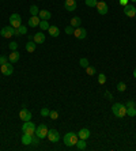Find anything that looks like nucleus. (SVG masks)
I'll return each mask as SVG.
<instances>
[{
    "instance_id": "2f4dec72",
    "label": "nucleus",
    "mask_w": 136,
    "mask_h": 151,
    "mask_svg": "<svg viewBox=\"0 0 136 151\" xmlns=\"http://www.w3.org/2000/svg\"><path fill=\"white\" fill-rule=\"evenodd\" d=\"M84 69H86V72H87V75H90V76H91V75H94V73H95V68H94V67H91V65H89V67H87V68H84Z\"/></svg>"
},
{
    "instance_id": "ddd939ff",
    "label": "nucleus",
    "mask_w": 136,
    "mask_h": 151,
    "mask_svg": "<svg viewBox=\"0 0 136 151\" xmlns=\"http://www.w3.org/2000/svg\"><path fill=\"white\" fill-rule=\"evenodd\" d=\"M19 119L23 121H29V120H32V113L29 112V110L23 106V109L19 112Z\"/></svg>"
},
{
    "instance_id": "a19ab883",
    "label": "nucleus",
    "mask_w": 136,
    "mask_h": 151,
    "mask_svg": "<svg viewBox=\"0 0 136 151\" xmlns=\"http://www.w3.org/2000/svg\"><path fill=\"white\" fill-rule=\"evenodd\" d=\"M133 76L136 78V68H135V71H133Z\"/></svg>"
},
{
    "instance_id": "9d476101",
    "label": "nucleus",
    "mask_w": 136,
    "mask_h": 151,
    "mask_svg": "<svg viewBox=\"0 0 136 151\" xmlns=\"http://www.w3.org/2000/svg\"><path fill=\"white\" fill-rule=\"evenodd\" d=\"M97 10L100 12V15H106L108 11H109V7H108V4L105 1H98L97 3Z\"/></svg>"
},
{
    "instance_id": "f03ea898",
    "label": "nucleus",
    "mask_w": 136,
    "mask_h": 151,
    "mask_svg": "<svg viewBox=\"0 0 136 151\" xmlns=\"http://www.w3.org/2000/svg\"><path fill=\"white\" fill-rule=\"evenodd\" d=\"M112 112L116 117L118 119H123L124 116H127V106L123 104H114L112 106Z\"/></svg>"
},
{
    "instance_id": "0eeeda50",
    "label": "nucleus",
    "mask_w": 136,
    "mask_h": 151,
    "mask_svg": "<svg viewBox=\"0 0 136 151\" xmlns=\"http://www.w3.org/2000/svg\"><path fill=\"white\" fill-rule=\"evenodd\" d=\"M0 34H1V37H4V38H11V37L15 34V29L12 26L3 27V29L0 30Z\"/></svg>"
},
{
    "instance_id": "72a5a7b5",
    "label": "nucleus",
    "mask_w": 136,
    "mask_h": 151,
    "mask_svg": "<svg viewBox=\"0 0 136 151\" xmlns=\"http://www.w3.org/2000/svg\"><path fill=\"white\" fill-rule=\"evenodd\" d=\"M49 116H50V119H52V120H57V119H59V113H57V110H50Z\"/></svg>"
},
{
    "instance_id": "dca6fc26",
    "label": "nucleus",
    "mask_w": 136,
    "mask_h": 151,
    "mask_svg": "<svg viewBox=\"0 0 136 151\" xmlns=\"http://www.w3.org/2000/svg\"><path fill=\"white\" fill-rule=\"evenodd\" d=\"M19 56H21V55H19V52H18V51H11L10 56H8V60H10V63H12V64H14V63H16L18 60H19Z\"/></svg>"
},
{
    "instance_id": "4be33fe9",
    "label": "nucleus",
    "mask_w": 136,
    "mask_h": 151,
    "mask_svg": "<svg viewBox=\"0 0 136 151\" xmlns=\"http://www.w3.org/2000/svg\"><path fill=\"white\" fill-rule=\"evenodd\" d=\"M36 45H37V44H36L34 41H29V42L26 44V51H27L29 53H33L34 51H36Z\"/></svg>"
},
{
    "instance_id": "4c0bfd02",
    "label": "nucleus",
    "mask_w": 136,
    "mask_h": 151,
    "mask_svg": "<svg viewBox=\"0 0 136 151\" xmlns=\"http://www.w3.org/2000/svg\"><path fill=\"white\" fill-rule=\"evenodd\" d=\"M7 61H8V57H5V56H0V65L5 64Z\"/></svg>"
},
{
    "instance_id": "7c9ffc66",
    "label": "nucleus",
    "mask_w": 136,
    "mask_h": 151,
    "mask_svg": "<svg viewBox=\"0 0 136 151\" xmlns=\"http://www.w3.org/2000/svg\"><path fill=\"white\" fill-rule=\"evenodd\" d=\"M105 82H106V75H105V73H100V75H98V83L105 84Z\"/></svg>"
},
{
    "instance_id": "f8f14e48",
    "label": "nucleus",
    "mask_w": 136,
    "mask_h": 151,
    "mask_svg": "<svg viewBox=\"0 0 136 151\" xmlns=\"http://www.w3.org/2000/svg\"><path fill=\"white\" fill-rule=\"evenodd\" d=\"M73 36L76 37V38H79V40H84L86 36H87V31L83 27H76L75 31H73Z\"/></svg>"
},
{
    "instance_id": "6e6552de",
    "label": "nucleus",
    "mask_w": 136,
    "mask_h": 151,
    "mask_svg": "<svg viewBox=\"0 0 136 151\" xmlns=\"http://www.w3.org/2000/svg\"><path fill=\"white\" fill-rule=\"evenodd\" d=\"M46 138L49 139V142H52V143H57L59 139H60V135H59L57 129H49L48 131Z\"/></svg>"
},
{
    "instance_id": "79ce46f5",
    "label": "nucleus",
    "mask_w": 136,
    "mask_h": 151,
    "mask_svg": "<svg viewBox=\"0 0 136 151\" xmlns=\"http://www.w3.org/2000/svg\"><path fill=\"white\" fill-rule=\"evenodd\" d=\"M129 1H133V3H136V0H129Z\"/></svg>"
},
{
    "instance_id": "ea45409f",
    "label": "nucleus",
    "mask_w": 136,
    "mask_h": 151,
    "mask_svg": "<svg viewBox=\"0 0 136 151\" xmlns=\"http://www.w3.org/2000/svg\"><path fill=\"white\" fill-rule=\"evenodd\" d=\"M105 97H106L108 99H112V98H113V95H112L109 91H105Z\"/></svg>"
},
{
    "instance_id": "c756f323",
    "label": "nucleus",
    "mask_w": 136,
    "mask_h": 151,
    "mask_svg": "<svg viewBox=\"0 0 136 151\" xmlns=\"http://www.w3.org/2000/svg\"><path fill=\"white\" fill-rule=\"evenodd\" d=\"M127 90V86L124 82H120V83H117V91H120V93H123V91H125Z\"/></svg>"
},
{
    "instance_id": "58836bf2",
    "label": "nucleus",
    "mask_w": 136,
    "mask_h": 151,
    "mask_svg": "<svg viewBox=\"0 0 136 151\" xmlns=\"http://www.w3.org/2000/svg\"><path fill=\"white\" fill-rule=\"evenodd\" d=\"M118 3H120V5L125 7L127 4H129V0H118Z\"/></svg>"
},
{
    "instance_id": "393cba45",
    "label": "nucleus",
    "mask_w": 136,
    "mask_h": 151,
    "mask_svg": "<svg viewBox=\"0 0 136 151\" xmlns=\"http://www.w3.org/2000/svg\"><path fill=\"white\" fill-rule=\"evenodd\" d=\"M127 115L129 117H135L136 116V106H128L127 108Z\"/></svg>"
},
{
    "instance_id": "1a4fd4ad",
    "label": "nucleus",
    "mask_w": 136,
    "mask_h": 151,
    "mask_svg": "<svg viewBox=\"0 0 136 151\" xmlns=\"http://www.w3.org/2000/svg\"><path fill=\"white\" fill-rule=\"evenodd\" d=\"M124 14H125L128 18H133L136 15V7L133 4H127L124 7Z\"/></svg>"
},
{
    "instance_id": "7ed1b4c3",
    "label": "nucleus",
    "mask_w": 136,
    "mask_h": 151,
    "mask_svg": "<svg viewBox=\"0 0 136 151\" xmlns=\"http://www.w3.org/2000/svg\"><path fill=\"white\" fill-rule=\"evenodd\" d=\"M22 131L23 133H29V135H34L36 133V125L33 124L32 121H23V125H22Z\"/></svg>"
},
{
    "instance_id": "e433bc0d",
    "label": "nucleus",
    "mask_w": 136,
    "mask_h": 151,
    "mask_svg": "<svg viewBox=\"0 0 136 151\" xmlns=\"http://www.w3.org/2000/svg\"><path fill=\"white\" fill-rule=\"evenodd\" d=\"M8 47H10L11 51H16V49H18V42H15V41L10 42V44H8Z\"/></svg>"
},
{
    "instance_id": "6ab92c4d",
    "label": "nucleus",
    "mask_w": 136,
    "mask_h": 151,
    "mask_svg": "<svg viewBox=\"0 0 136 151\" xmlns=\"http://www.w3.org/2000/svg\"><path fill=\"white\" fill-rule=\"evenodd\" d=\"M38 16H40L41 19H45V21H49V19H50V16H52V14H50V11H48V10H42V11H40V14H38Z\"/></svg>"
},
{
    "instance_id": "c9c22d12",
    "label": "nucleus",
    "mask_w": 136,
    "mask_h": 151,
    "mask_svg": "<svg viewBox=\"0 0 136 151\" xmlns=\"http://www.w3.org/2000/svg\"><path fill=\"white\" fill-rule=\"evenodd\" d=\"M49 113H50V110L48 109V108H42V109H41V116H42V117L49 116Z\"/></svg>"
},
{
    "instance_id": "412c9836",
    "label": "nucleus",
    "mask_w": 136,
    "mask_h": 151,
    "mask_svg": "<svg viewBox=\"0 0 136 151\" xmlns=\"http://www.w3.org/2000/svg\"><path fill=\"white\" fill-rule=\"evenodd\" d=\"M26 33H27V27L21 25L18 29H15V34L14 36H22V34H26Z\"/></svg>"
},
{
    "instance_id": "b1692460",
    "label": "nucleus",
    "mask_w": 136,
    "mask_h": 151,
    "mask_svg": "<svg viewBox=\"0 0 136 151\" xmlns=\"http://www.w3.org/2000/svg\"><path fill=\"white\" fill-rule=\"evenodd\" d=\"M76 147H78V150H86V147H87V143L84 139H79L78 143H76Z\"/></svg>"
},
{
    "instance_id": "f257e3e1",
    "label": "nucleus",
    "mask_w": 136,
    "mask_h": 151,
    "mask_svg": "<svg viewBox=\"0 0 136 151\" xmlns=\"http://www.w3.org/2000/svg\"><path fill=\"white\" fill-rule=\"evenodd\" d=\"M79 140V136L75 133V132H68V133H65L64 135V144L68 147H72V146H76V143H78Z\"/></svg>"
},
{
    "instance_id": "4468645a",
    "label": "nucleus",
    "mask_w": 136,
    "mask_h": 151,
    "mask_svg": "<svg viewBox=\"0 0 136 151\" xmlns=\"http://www.w3.org/2000/svg\"><path fill=\"white\" fill-rule=\"evenodd\" d=\"M33 41L36 44H44L45 42V34L44 33H36L33 37Z\"/></svg>"
},
{
    "instance_id": "423d86ee",
    "label": "nucleus",
    "mask_w": 136,
    "mask_h": 151,
    "mask_svg": "<svg viewBox=\"0 0 136 151\" xmlns=\"http://www.w3.org/2000/svg\"><path fill=\"white\" fill-rule=\"evenodd\" d=\"M48 127L45 124H40L38 127H36V135L40 138V139H44V138H46L48 135Z\"/></svg>"
},
{
    "instance_id": "39448f33",
    "label": "nucleus",
    "mask_w": 136,
    "mask_h": 151,
    "mask_svg": "<svg viewBox=\"0 0 136 151\" xmlns=\"http://www.w3.org/2000/svg\"><path fill=\"white\" fill-rule=\"evenodd\" d=\"M22 25V18L19 14H12L10 16V26H12L14 29H18V27Z\"/></svg>"
},
{
    "instance_id": "473e14b6",
    "label": "nucleus",
    "mask_w": 136,
    "mask_h": 151,
    "mask_svg": "<svg viewBox=\"0 0 136 151\" xmlns=\"http://www.w3.org/2000/svg\"><path fill=\"white\" fill-rule=\"evenodd\" d=\"M38 143H40V138L34 133V135H33V139H32V146H38Z\"/></svg>"
},
{
    "instance_id": "c85d7f7f",
    "label": "nucleus",
    "mask_w": 136,
    "mask_h": 151,
    "mask_svg": "<svg viewBox=\"0 0 136 151\" xmlns=\"http://www.w3.org/2000/svg\"><path fill=\"white\" fill-rule=\"evenodd\" d=\"M84 3L87 7H97V3H98V0H84Z\"/></svg>"
},
{
    "instance_id": "f3484780",
    "label": "nucleus",
    "mask_w": 136,
    "mask_h": 151,
    "mask_svg": "<svg viewBox=\"0 0 136 151\" xmlns=\"http://www.w3.org/2000/svg\"><path fill=\"white\" fill-rule=\"evenodd\" d=\"M79 139H84V140H87L90 138V131L87 128H82V129L79 131Z\"/></svg>"
},
{
    "instance_id": "f704fd0d",
    "label": "nucleus",
    "mask_w": 136,
    "mask_h": 151,
    "mask_svg": "<svg viewBox=\"0 0 136 151\" xmlns=\"http://www.w3.org/2000/svg\"><path fill=\"white\" fill-rule=\"evenodd\" d=\"M73 31H75V27H73V26H71V25L65 27V33H67L68 36H71V34H73Z\"/></svg>"
},
{
    "instance_id": "bb28decb",
    "label": "nucleus",
    "mask_w": 136,
    "mask_h": 151,
    "mask_svg": "<svg viewBox=\"0 0 136 151\" xmlns=\"http://www.w3.org/2000/svg\"><path fill=\"white\" fill-rule=\"evenodd\" d=\"M79 65H80L82 68H87L90 65V63H89V60H87L86 57H82L80 60H79Z\"/></svg>"
},
{
    "instance_id": "5701e85b",
    "label": "nucleus",
    "mask_w": 136,
    "mask_h": 151,
    "mask_svg": "<svg viewBox=\"0 0 136 151\" xmlns=\"http://www.w3.org/2000/svg\"><path fill=\"white\" fill-rule=\"evenodd\" d=\"M80 23H82V19L79 16H73L72 19H71V26H73V27H80Z\"/></svg>"
},
{
    "instance_id": "37998d69",
    "label": "nucleus",
    "mask_w": 136,
    "mask_h": 151,
    "mask_svg": "<svg viewBox=\"0 0 136 151\" xmlns=\"http://www.w3.org/2000/svg\"><path fill=\"white\" fill-rule=\"evenodd\" d=\"M135 19H136V15H135Z\"/></svg>"
},
{
    "instance_id": "9b49d317",
    "label": "nucleus",
    "mask_w": 136,
    "mask_h": 151,
    "mask_svg": "<svg viewBox=\"0 0 136 151\" xmlns=\"http://www.w3.org/2000/svg\"><path fill=\"white\" fill-rule=\"evenodd\" d=\"M76 0H65L64 1V8L68 11V12H72V11L76 10Z\"/></svg>"
},
{
    "instance_id": "20e7f679",
    "label": "nucleus",
    "mask_w": 136,
    "mask_h": 151,
    "mask_svg": "<svg viewBox=\"0 0 136 151\" xmlns=\"http://www.w3.org/2000/svg\"><path fill=\"white\" fill-rule=\"evenodd\" d=\"M0 71H1V73L5 75V76L12 75V73H14V65H12V63H5L3 65H0Z\"/></svg>"
},
{
    "instance_id": "2eb2a0df",
    "label": "nucleus",
    "mask_w": 136,
    "mask_h": 151,
    "mask_svg": "<svg viewBox=\"0 0 136 151\" xmlns=\"http://www.w3.org/2000/svg\"><path fill=\"white\" fill-rule=\"evenodd\" d=\"M40 22H41V18L38 15L36 16H32L30 19H29V26L30 27H36V26H40Z\"/></svg>"
},
{
    "instance_id": "a878e982",
    "label": "nucleus",
    "mask_w": 136,
    "mask_h": 151,
    "mask_svg": "<svg viewBox=\"0 0 136 151\" xmlns=\"http://www.w3.org/2000/svg\"><path fill=\"white\" fill-rule=\"evenodd\" d=\"M49 22L48 21H45V19H41V22H40V29H41L42 31H45V30H48L49 29Z\"/></svg>"
},
{
    "instance_id": "a211bd4d",
    "label": "nucleus",
    "mask_w": 136,
    "mask_h": 151,
    "mask_svg": "<svg viewBox=\"0 0 136 151\" xmlns=\"http://www.w3.org/2000/svg\"><path fill=\"white\" fill-rule=\"evenodd\" d=\"M32 139H33V135L23 133V136H22V143H23L25 146H30V144H32Z\"/></svg>"
},
{
    "instance_id": "aec40b11",
    "label": "nucleus",
    "mask_w": 136,
    "mask_h": 151,
    "mask_svg": "<svg viewBox=\"0 0 136 151\" xmlns=\"http://www.w3.org/2000/svg\"><path fill=\"white\" fill-rule=\"evenodd\" d=\"M48 33L50 34V37H59V34H60V30H59L57 26H49V29H48Z\"/></svg>"
},
{
    "instance_id": "cd10ccee",
    "label": "nucleus",
    "mask_w": 136,
    "mask_h": 151,
    "mask_svg": "<svg viewBox=\"0 0 136 151\" xmlns=\"http://www.w3.org/2000/svg\"><path fill=\"white\" fill-rule=\"evenodd\" d=\"M30 14H32V16H36V15H38V14H40V10H38V7H37V5H34L33 4L32 7H30Z\"/></svg>"
}]
</instances>
